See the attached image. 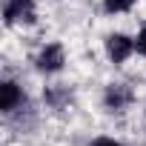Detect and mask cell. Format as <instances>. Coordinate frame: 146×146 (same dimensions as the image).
I'll return each instance as SVG.
<instances>
[{
    "instance_id": "1",
    "label": "cell",
    "mask_w": 146,
    "mask_h": 146,
    "mask_svg": "<svg viewBox=\"0 0 146 146\" xmlns=\"http://www.w3.org/2000/svg\"><path fill=\"white\" fill-rule=\"evenodd\" d=\"M63 66H66V46H63L60 40H49V43H43L40 52L35 54V69L40 72V75H46V78H52V75H57V72H63Z\"/></svg>"
},
{
    "instance_id": "2",
    "label": "cell",
    "mask_w": 146,
    "mask_h": 146,
    "mask_svg": "<svg viewBox=\"0 0 146 146\" xmlns=\"http://www.w3.org/2000/svg\"><path fill=\"white\" fill-rule=\"evenodd\" d=\"M3 23L15 26H35L37 23V0H3Z\"/></svg>"
},
{
    "instance_id": "3",
    "label": "cell",
    "mask_w": 146,
    "mask_h": 146,
    "mask_svg": "<svg viewBox=\"0 0 146 146\" xmlns=\"http://www.w3.org/2000/svg\"><path fill=\"white\" fill-rule=\"evenodd\" d=\"M103 52H106L109 63L123 66V63L135 54V37L126 35V32H109L106 40H103Z\"/></svg>"
},
{
    "instance_id": "4",
    "label": "cell",
    "mask_w": 146,
    "mask_h": 146,
    "mask_svg": "<svg viewBox=\"0 0 146 146\" xmlns=\"http://www.w3.org/2000/svg\"><path fill=\"white\" fill-rule=\"evenodd\" d=\"M26 106V92L17 80L6 78L3 83H0V112H3L6 117H12L15 112H20Z\"/></svg>"
},
{
    "instance_id": "5",
    "label": "cell",
    "mask_w": 146,
    "mask_h": 146,
    "mask_svg": "<svg viewBox=\"0 0 146 146\" xmlns=\"http://www.w3.org/2000/svg\"><path fill=\"white\" fill-rule=\"evenodd\" d=\"M132 89L126 83H109L106 92H103V109L106 112H126L129 103H132Z\"/></svg>"
},
{
    "instance_id": "6",
    "label": "cell",
    "mask_w": 146,
    "mask_h": 146,
    "mask_svg": "<svg viewBox=\"0 0 146 146\" xmlns=\"http://www.w3.org/2000/svg\"><path fill=\"white\" fill-rule=\"evenodd\" d=\"M135 9V0H103V12L106 15H126Z\"/></svg>"
},
{
    "instance_id": "7",
    "label": "cell",
    "mask_w": 146,
    "mask_h": 146,
    "mask_svg": "<svg viewBox=\"0 0 146 146\" xmlns=\"http://www.w3.org/2000/svg\"><path fill=\"white\" fill-rule=\"evenodd\" d=\"M135 54L146 57V20L140 23V29H137V35H135Z\"/></svg>"
},
{
    "instance_id": "8",
    "label": "cell",
    "mask_w": 146,
    "mask_h": 146,
    "mask_svg": "<svg viewBox=\"0 0 146 146\" xmlns=\"http://www.w3.org/2000/svg\"><path fill=\"white\" fill-rule=\"evenodd\" d=\"M89 146H129V143H123V140H117V137H106V135H100V137H92Z\"/></svg>"
}]
</instances>
